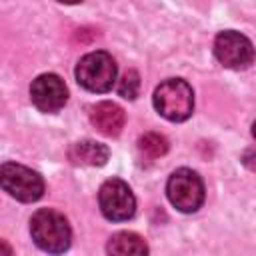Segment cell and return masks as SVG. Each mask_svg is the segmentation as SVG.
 Returning a JSON list of instances; mask_svg holds the SVG:
<instances>
[{"instance_id": "cell-6", "label": "cell", "mask_w": 256, "mask_h": 256, "mask_svg": "<svg viewBox=\"0 0 256 256\" xmlns=\"http://www.w3.org/2000/svg\"><path fill=\"white\" fill-rule=\"evenodd\" d=\"M98 204L102 214L112 222H124L136 212V198L130 186L120 178H110L100 186Z\"/></svg>"}, {"instance_id": "cell-2", "label": "cell", "mask_w": 256, "mask_h": 256, "mask_svg": "<svg viewBox=\"0 0 256 256\" xmlns=\"http://www.w3.org/2000/svg\"><path fill=\"white\" fill-rule=\"evenodd\" d=\"M154 108L172 122L186 120L194 110V94L186 80L170 78L154 90Z\"/></svg>"}, {"instance_id": "cell-12", "label": "cell", "mask_w": 256, "mask_h": 256, "mask_svg": "<svg viewBox=\"0 0 256 256\" xmlns=\"http://www.w3.org/2000/svg\"><path fill=\"white\" fill-rule=\"evenodd\" d=\"M138 148L148 158H160L168 152V140L158 132H146L138 140Z\"/></svg>"}, {"instance_id": "cell-9", "label": "cell", "mask_w": 256, "mask_h": 256, "mask_svg": "<svg viewBox=\"0 0 256 256\" xmlns=\"http://www.w3.org/2000/svg\"><path fill=\"white\" fill-rule=\"evenodd\" d=\"M90 122L104 136H118L124 128V110L114 102H98L90 108Z\"/></svg>"}, {"instance_id": "cell-8", "label": "cell", "mask_w": 256, "mask_h": 256, "mask_svg": "<svg viewBox=\"0 0 256 256\" xmlns=\"http://www.w3.org/2000/svg\"><path fill=\"white\" fill-rule=\"evenodd\" d=\"M32 104L40 112H58L68 100V88L56 74H40L30 86Z\"/></svg>"}, {"instance_id": "cell-5", "label": "cell", "mask_w": 256, "mask_h": 256, "mask_svg": "<svg viewBox=\"0 0 256 256\" xmlns=\"http://www.w3.org/2000/svg\"><path fill=\"white\" fill-rule=\"evenodd\" d=\"M0 182H2V188L20 202H36L44 194L42 176L16 162L2 164Z\"/></svg>"}, {"instance_id": "cell-1", "label": "cell", "mask_w": 256, "mask_h": 256, "mask_svg": "<svg viewBox=\"0 0 256 256\" xmlns=\"http://www.w3.org/2000/svg\"><path fill=\"white\" fill-rule=\"evenodd\" d=\"M30 234L36 246L48 254H62L68 250L72 230L64 214L52 208H40L30 218Z\"/></svg>"}, {"instance_id": "cell-10", "label": "cell", "mask_w": 256, "mask_h": 256, "mask_svg": "<svg viewBox=\"0 0 256 256\" xmlns=\"http://www.w3.org/2000/svg\"><path fill=\"white\" fill-rule=\"evenodd\" d=\"M110 152L108 146L94 142V140H82L70 146L68 150V158L72 164H80V166H104L108 160Z\"/></svg>"}, {"instance_id": "cell-4", "label": "cell", "mask_w": 256, "mask_h": 256, "mask_svg": "<svg viewBox=\"0 0 256 256\" xmlns=\"http://www.w3.org/2000/svg\"><path fill=\"white\" fill-rule=\"evenodd\" d=\"M166 194L174 208L190 214V212H196L204 202V184L194 170L178 168L168 178Z\"/></svg>"}, {"instance_id": "cell-7", "label": "cell", "mask_w": 256, "mask_h": 256, "mask_svg": "<svg viewBox=\"0 0 256 256\" xmlns=\"http://www.w3.org/2000/svg\"><path fill=\"white\" fill-rule=\"evenodd\" d=\"M214 54L218 62L232 70L248 68L254 62V46L252 42L236 32V30H224L214 40Z\"/></svg>"}, {"instance_id": "cell-11", "label": "cell", "mask_w": 256, "mask_h": 256, "mask_svg": "<svg viewBox=\"0 0 256 256\" xmlns=\"http://www.w3.org/2000/svg\"><path fill=\"white\" fill-rule=\"evenodd\" d=\"M108 256H148V246L134 232H116L108 240Z\"/></svg>"}, {"instance_id": "cell-14", "label": "cell", "mask_w": 256, "mask_h": 256, "mask_svg": "<svg viewBox=\"0 0 256 256\" xmlns=\"http://www.w3.org/2000/svg\"><path fill=\"white\" fill-rule=\"evenodd\" d=\"M252 136H254V138H256V122H254V124H252Z\"/></svg>"}, {"instance_id": "cell-3", "label": "cell", "mask_w": 256, "mask_h": 256, "mask_svg": "<svg viewBox=\"0 0 256 256\" xmlns=\"http://www.w3.org/2000/svg\"><path fill=\"white\" fill-rule=\"evenodd\" d=\"M76 80L90 92H108L116 80V62L108 52L96 50L80 58L76 66Z\"/></svg>"}, {"instance_id": "cell-13", "label": "cell", "mask_w": 256, "mask_h": 256, "mask_svg": "<svg viewBox=\"0 0 256 256\" xmlns=\"http://www.w3.org/2000/svg\"><path fill=\"white\" fill-rule=\"evenodd\" d=\"M138 88H140V76L136 70H128L122 74L120 82H118V94L122 98L134 100L138 96Z\"/></svg>"}]
</instances>
